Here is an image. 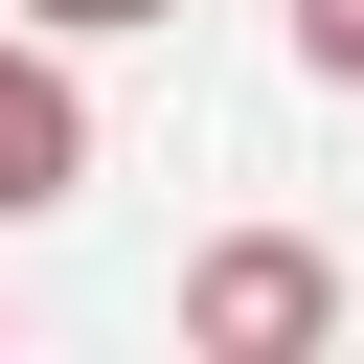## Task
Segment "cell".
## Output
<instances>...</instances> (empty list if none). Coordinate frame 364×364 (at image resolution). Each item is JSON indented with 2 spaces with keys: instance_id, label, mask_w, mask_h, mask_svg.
<instances>
[{
  "instance_id": "1",
  "label": "cell",
  "mask_w": 364,
  "mask_h": 364,
  "mask_svg": "<svg viewBox=\"0 0 364 364\" xmlns=\"http://www.w3.org/2000/svg\"><path fill=\"white\" fill-rule=\"evenodd\" d=\"M182 341H205V364H318V341H341V273H318L296 228H228V250H182Z\"/></svg>"
},
{
  "instance_id": "2",
  "label": "cell",
  "mask_w": 364,
  "mask_h": 364,
  "mask_svg": "<svg viewBox=\"0 0 364 364\" xmlns=\"http://www.w3.org/2000/svg\"><path fill=\"white\" fill-rule=\"evenodd\" d=\"M68 182H91V91H68L46 23H0V228H46Z\"/></svg>"
},
{
  "instance_id": "3",
  "label": "cell",
  "mask_w": 364,
  "mask_h": 364,
  "mask_svg": "<svg viewBox=\"0 0 364 364\" xmlns=\"http://www.w3.org/2000/svg\"><path fill=\"white\" fill-rule=\"evenodd\" d=\"M0 23H46V46H136V23H182V0H0Z\"/></svg>"
}]
</instances>
